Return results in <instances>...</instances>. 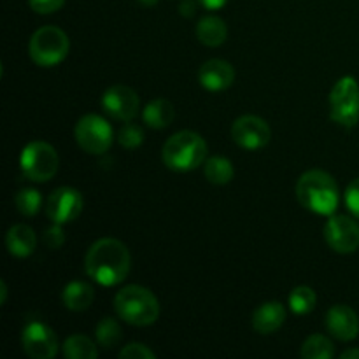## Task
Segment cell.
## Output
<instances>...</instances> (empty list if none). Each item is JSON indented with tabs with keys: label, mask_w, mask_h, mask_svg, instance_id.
I'll return each mask as SVG.
<instances>
[{
	"label": "cell",
	"mask_w": 359,
	"mask_h": 359,
	"mask_svg": "<svg viewBox=\"0 0 359 359\" xmlns=\"http://www.w3.org/2000/svg\"><path fill=\"white\" fill-rule=\"evenodd\" d=\"M132 256L118 238H98L90 245L84 258V270L100 286H118L128 277Z\"/></svg>",
	"instance_id": "6da1fadb"
},
{
	"label": "cell",
	"mask_w": 359,
	"mask_h": 359,
	"mask_svg": "<svg viewBox=\"0 0 359 359\" xmlns=\"http://www.w3.org/2000/svg\"><path fill=\"white\" fill-rule=\"evenodd\" d=\"M297 198L304 209L319 216H333L339 207V184L325 170H307L297 182Z\"/></svg>",
	"instance_id": "7a4b0ae2"
},
{
	"label": "cell",
	"mask_w": 359,
	"mask_h": 359,
	"mask_svg": "<svg viewBox=\"0 0 359 359\" xmlns=\"http://www.w3.org/2000/svg\"><path fill=\"white\" fill-rule=\"evenodd\" d=\"M114 311L132 326H149L160 316V304L153 291L137 284L121 287L114 297Z\"/></svg>",
	"instance_id": "3957f363"
},
{
	"label": "cell",
	"mask_w": 359,
	"mask_h": 359,
	"mask_svg": "<svg viewBox=\"0 0 359 359\" xmlns=\"http://www.w3.org/2000/svg\"><path fill=\"white\" fill-rule=\"evenodd\" d=\"M163 163L174 172H191L207 160V142L191 130L174 133L161 149Z\"/></svg>",
	"instance_id": "277c9868"
},
{
	"label": "cell",
	"mask_w": 359,
	"mask_h": 359,
	"mask_svg": "<svg viewBox=\"0 0 359 359\" xmlns=\"http://www.w3.org/2000/svg\"><path fill=\"white\" fill-rule=\"evenodd\" d=\"M70 41L65 32L58 27H41L34 32L28 42V55L39 67H55L67 58Z\"/></svg>",
	"instance_id": "5b68a950"
},
{
	"label": "cell",
	"mask_w": 359,
	"mask_h": 359,
	"mask_svg": "<svg viewBox=\"0 0 359 359\" xmlns=\"http://www.w3.org/2000/svg\"><path fill=\"white\" fill-rule=\"evenodd\" d=\"M20 165L27 179L34 182H48L58 172L60 158L51 144L44 140H34L21 151Z\"/></svg>",
	"instance_id": "8992f818"
},
{
	"label": "cell",
	"mask_w": 359,
	"mask_h": 359,
	"mask_svg": "<svg viewBox=\"0 0 359 359\" xmlns=\"http://www.w3.org/2000/svg\"><path fill=\"white\" fill-rule=\"evenodd\" d=\"M330 116L344 128H354L359 121V84L353 76H344L330 93Z\"/></svg>",
	"instance_id": "52a82bcc"
},
{
	"label": "cell",
	"mask_w": 359,
	"mask_h": 359,
	"mask_svg": "<svg viewBox=\"0 0 359 359\" xmlns=\"http://www.w3.org/2000/svg\"><path fill=\"white\" fill-rule=\"evenodd\" d=\"M77 144L81 149L90 154H104L111 149L112 140H114V132L109 125L107 119L98 114H86L77 121L76 130H74Z\"/></svg>",
	"instance_id": "ba28073f"
},
{
	"label": "cell",
	"mask_w": 359,
	"mask_h": 359,
	"mask_svg": "<svg viewBox=\"0 0 359 359\" xmlns=\"http://www.w3.org/2000/svg\"><path fill=\"white\" fill-rule=\"evenodd\" d=\"M272 130L269 123L255 114H245L235 119L231 126V139L245 151H259L270 142Z\"/></svg>",
	"instance_id": "9c48e42d"
},
{
	"label": "cell",
	"mask_w": 359,
	"mask_h": 359,
	"mask_svg": "<svg viewBox=\"0 0 359 359\" xmlns=\"http://www.w3.org/2000/svg\"><path fill=\"white\" fill-rule=\"evenodd\" d=\"M21 346L27 356L34 359H53L58 353V337L46 323H28L21 333Z\"/></svg>",
	"instance_id": "30bf717a"
},
{
	"label": "cell",
	"mask_w": 359,
	"mask_h": 359,
	"mask_svg": "<svg viewBox=\"0 0 359 359\" xmlns=\"http://www.w3.org/2000/svg\"><path fill=\"white\" fill-rule=\"evenodd\" d=\"M83 195L70 186H62V188L55 189L46 200V214L53 223L58 224L76 221L83 212Z\"/></svg>",
	"instance_id": "8fae6325"
},
{
	"label": "cell",
	"mask_w": 359,
	"mask_h": 359,
	"mask_svg": "<svg viewBox=\"0 0 359 359\" xmlns=\"http://www.w3.org/2000/svg\"><path fill=\"white\" fill-rule=\"evenodd\" d=\"M102 109L105 114L111 116L118 121H132L139 114L140 98L132 88L125 84H116V86L107 88L100 98Z\"/></svg>",
	"instance_id": "7c38bea8"
},
{
	"label": "cell",
	"mask_w": 359,
	"mask_h": 359,
	"mask_svg": "<svg viewBox=\"0 0 359 359\" xmlns=\"http://www.w3.org/2000/svg\"><path fill=\"white\" fill-rule=\"evenodd\" d=\"M326 244L339 255H351L359 248V224L349 216H330L325 224Z\"/></svg>",
	"instance_id": "4fadbf2b"
},
{
	"label": "cell",
	"mask_w": 359,
	"mask_h": 359,
	"mask_svg": "<svg viewBox=\"0 0 359 359\" xmlns=\"http://www.w3.org/2000/svg\"><path fill=\"white\" fill-rule=\"evenodd\" d=\"M325 326L330 335L340 342H351L359 335V318L349 305H333L326 312Z\"/></svg>",
	"instance_id": "5bb4252c"
},
{
	"label": "cell",
	"mask_w": 359,
	"mask_h": 359,
	"mask_svg": "<svg viewBox=\"0 0 359 359\" xmlns=\"http://www.w3.org/2000/svg\"><path fill=\"white\" fill-rule=\"evenodd\" d=\"M198 81L207 91L219 93V91L228 90L235 81V69L231 63L224 60L212 58L203 63L198 70Z\"/></svg>",
	"instance_id": "9a60e30c"
},
{
	"label": "cell",
	"mask_w": 359,
	"mask_h": 359,
	"mask_svg": "<svg viewBox=\"0 0 359 359\" xmlns=\"http://www.w3.org/2000/svg\"><path fill=\"white\" fill-rule=\"evenodd\" d=\"M286 321V307L280 302H265L252 314V328L262 335L276 333Z\"/></svg>",
	"instance_id": "2e32d148"
},
{
	"label": "cell",
	"mask_w": 359,
	"mask_h": 359,
	"mask_svg": "<svg viewBox=\"0 0 359 359\" xmlns=\"http://www.w3.org/2000/svg\"><path fill=\"white\" fill-rule=\"evenodd\" d=\"M7 251L16 258H28L37 248L35 231L28 224H14L6 235Z\"/></svg>",
	"instance_id": "e0dca14e"
},
{
	"label": "cell",
	"mask_w": 359,
	"mask_h": 359,
	"mask_svg": "<svg viewBox=\"0 0 359 359\" xmlns=\"http://www.w3.org/2000/svg\"><path fill=\"white\" fill-rule=\"evenodd\" d=\"M95 300V290L84 280H72L62 291V302L69 311L83 312L91 307Z\"/></svg>",
	"instance_id": "ac0fdd59"
},
{
	"label": "cell",
	"mask_w": 359,
	"mask_h": 359,
	"mask_svg": "<svg viewBox=\"0 0 359 359\" xmlns=\"http://www.w3.org/2000/svg\"><path fill=\"white\" fill-rule=\"evenodd\" d=\"M196 39L209 48H217L228 37V27L219 16H203L196 23Z\"/></svg>",
	"instance_id": "d6986e66"
},
{
	"label": "cell",
	"mask_w": 359,
	"mask_h": 359,
	"mask_svg": "<svg viewBox=\"0 0 359 359\" xmlns=\"http://www.w3.org/2000/svg\"><path fill=\"white\" fill-rule=\"evenodd\" d=\"M175 118V109L174 105L168 100L163 98H156V100H151L149 104L144 107L142 111V119L149 128L154 130H163L167 126L172 125Z\"/></svg>",
	"instance_id": "ffe728a7"
},
{
	"label": "cell",
	"mask_w": 359,
	"mask_h": 359,
	"mask_svg": "<svg viewBox=\"0 0 359 359\" xmlns=\"http://www.w3.org/2000/svg\"><path fill=\"white\" fill-rule=\"evenodd\" d=\"M203 174H205L209 182H212L216 186H223L228 184L233 179L235 168L228 158L210 156L207 158L205 165H203Z\"/></svg>",
	"instance_id": "44dd1931"
},
{
	"label": "cell",
	"mask_w": 359,
	"mask_h": 359,
	"mask_svg": "<svg viewBox=\"0 0 359 359\" xmlns=\"http://www.w3.org/2000/svg\"><path fill=\"white\" fill-rule=\"evenodd\" d=\"M63 356L67 359H95L98 349L90 337L72 335L63 344Z\"/></svg>",
	"instance_id": "7402d4cb"
},
{
	"label": "cell",
	"mask_w": 359,
	"mask_h": 359,
	"mask_svg": "<svg viewBox=\"0 0 359 359\" xmlns=\"http://www.w3.org/2000/svg\"><path fill=\"white\" fill-rule=\"evenodd\" d=\"M300 353L304 359H332L335 356V346L328 337L318 333L305 339Z\"/></svg>",
	"instance_id": "603a6c76"
},
{
	"label": "cell",
	"mask_w": 359,
	"mask_h": 359,
	"mask_svg": "<svg viewBox=\"0 0 359 359\" xmlns=\"http://www.w3.org/2000/svg\"><path fill=\"white\" fill-rule=\"evenodd\" d=\"M95 337H97L98 346H102L104 349H114L116 346H119V342L123 339L121 326H119V323L116 319L104 318L97 325Z\"/></svg>",
	"instance_id": "cb8c5ba5"
},
{
	"label": "cell",
	"mask_w": 359,
	"mask_h": 359,
	"mask_svg": "<svg viewBox=\"0 0 359 359\" xmlns=\"http://www.w3.org/2000/svg\"><path fill=\"white\" fill-rule=\"evenodd\" d=\"M318 304V297H316L314 290L309 286H298L290 293V309L293 314L305 316L311 314Z\"/></svg>",
	"instance_id": "d4e9b609"
},
{
	"label": "cell",
	"mask_w": 359,
	"mask_h": 359,
	"mask_svg": "<svg viewBox=\"0 0 359 359\" xmlns=\"http://www.w3.org/2000/svg\"><path fill=\"white\" fill-rule=\"evenodd\" d=\"M14 205H16V209L23 216H35L41 210L42 196L35 188H25L16 193V196H14Z\"/></svg>",
	"instance_id": "484cf974"
},
{
	"label": "cell",
	"mask_w": 359,
	"mask_h": 359,
	"mask_svg": "<svg viewBox=\"0 0 359 359\" xmlns=\"http://www.w3.org/2000/svg\"><path fill=\"white\" fill-rule=\"evenodd\" d=\"M118 142L125 149H137L144 142V130L139 125H133V123L126 121V125L119 130Z\"/></svg>",
	"instance_id": "4316f807"
},
{
	"label": "cell",
	"mask_w": 359,
	"mask_h": 359,
	"mask_svg": "<svg viewBox=\"0 0 359 359\" xmlns=\"http://www.w3.org/2000/svg\"><path fill=\"white\" fill-rule=\"evenodd\" d=\"M119 358L121 359H154L156 358V354H154V351H151L149 347L144 346V344H128V346L123 347L121 351H119Z\"/></svg>",
	"instance_id": "83f0119b"
},
{
	"label": "cell",
	"mask_w": 359,
	"mask_h": 359,
	"mask_svg": "<svg viewBox=\"0 0 359 359\" xmlns=\"http://www.w3.org/2000/svg\"><path fill=\"white\" fill-rule=\"evenodd\" d=\"M346 205L354 217L359 219V177L354 179L346 189Z\"/></svg>",
	"instance_id": "f1b7e54d"
},
{
	"label": "cell",
	"mask_w": 359,
	"mask_h": 359,
	"mask_svg": "<svg viewBox=\"0 0 359 359\" xmlns=\"http://www.w3.org/2000/svg\"><path fill=\"white\" fill-rule=\"evenodd\" d=\"M28 4L37 14H53L62 9L65 0H28Z\"/></svg>",
	"instance_id": "f546056e"
},
{
	"label": "cell",
	"mask_w": 359,
	"mask_h": 359,
	"mask_svg": "<svg viewBox=\"0 0 359 359\" xmlns=\"http://www.w3.org/2000/svg\"><path fill=\"white\" fill-rule=\"evenodd\" d=\"M65 242V233L62 230V224L55 223V226L48 228L44 233V244L48 245L49 249H60Z\"/></svg>",
	"instance_id": "4dcf8cb0"
},
{
	"label": "cell",
	"mask_w": 359,
	"mask_h": 359,
	"mask_svg": "<svg viewBox=\"0 0 359 359\" xmlns=\"http://www.w3.org/2000/svg\"><path fill=\"white\" fill-rule=\"evenodd\" d=\"M179 13H181L184 18L195 16L196 13L195 0H182V2L179 4Z\"/></svg>",
	"instance_id": "1f68e13d"
},
{
	"label": "cell",
	"mask_w": 359,
	"mask_h": 359,
	"mask_svg": "<svg viewBox=\"0 0 359 359\" xmlns=\"http://www.w3.org/2000/svg\"><path fill=\"white\" fill-rule=\"evenodd\" d=\"M200 6L205 7V9H210V11H216V9H221V7L226 6L228 0H198Z\"/></svg>",
	"instance_id": "d6a6232c"
},
{
	"label": "cell",
	"mask_w": 359,
	"mask_h": 359,
	"mask_svg": "<svg viewBox=\"0 0 359 359\" xmlns=\"http://www.w3.org/2000/svg\"><path fill=\"white\" fill-rule=\"evenodd\" d=\"M342 359H359V349H347L340 354Z\"/></svg>",
	"instance_id": "836d02e7"
},
{
	"label": "cell",
	"mask_w": 359,
	"mask_h": 359,
	"mask_svg": "<svg viewBox=\"0 0 359 359\" xmlns=\"http://www.w3.org/2000/svg\"><path fill=\"white\" fill-rule=\"evenodd\" d=\"M7 300V286H6V280H0V305L6 304Z\"/></svg>",
	"instance_id": "e575fe53"
},
{
	"label": "cell",
	"mask_w": 359,
	"mask_h": 359,
	"mask_svg": "<svg viewBox=\"0 0 359 359\" xmlns=\"http://www.w3.org/2000/svg\"><path fill=\"white\" fill-rule=\"evenodd\" d=\"M137 2L142 4V6H146V7H153V6H156L160 0H137Z\"/></svg>",
	"instance_id": "d590c367"
}]
</instances>
